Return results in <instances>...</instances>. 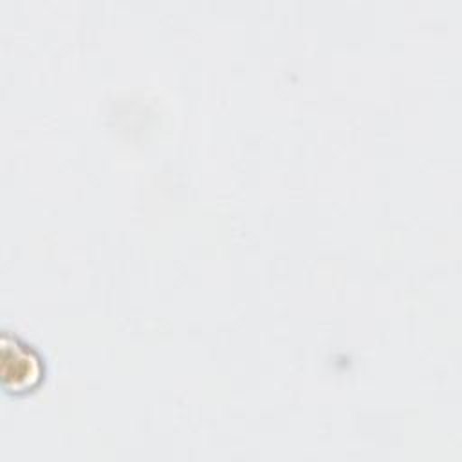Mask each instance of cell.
Masks as SVG:
<instances>
[{
  "mask_svg": "<svg viewBox=\"0 0 462 462\" xmlns=\"http://www.w3.org/2000/svg\"><path fill=\"white\" fill-rule=\"evenodd\" d=\"M2 386L14 397L27 395L42 386L47 366L42 352L18 334L4 330L2 336Z\"/></svg>",
  "mask_w": 462,
  "mask_h": 462,
  "instance_id": "1",
  "label": "cell"
}]
</instances>
